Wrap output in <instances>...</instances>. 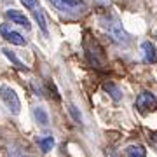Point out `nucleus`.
<instances>
[{
    "mask_svg": "<svg viewBox=\"0 0 157 157\" xmlns=\"http://www.w3.org/2000/svg\"><path fill=\"white\" fill-rule=\"evenodd\" d=\"M84 51H86V56H87L89 63L94 68H103V67H105L107 58H105L103 47L98 44V40L91 39V37H86V40H84Z\"/></svg>",
    "mask_w": 157,
    "mask_h": 157,
    "instance_id": "1",
    "label": "nucleus"
},
{
    "mask_svg": "<svg viewBox=\"0 0 157 157\" xmlns=\"http://www.w3.org/2000/svg\"><path fill=\"white\" fill-rule=\"evenodd\" d=\"M103 26H105V30L108 32V35L112 37L113 42H117V44H124V45L129 42L128 33L124 32L121 21H119L115 16H107V17H105V19H103Z\"/></svg>",
    "mask_w": 157,
    "mask_h": 157,
    "instance_id": "2",
    "label": "nucleus"
},
{
    "mask_svg": "<svg viewBox=\"0 0 157 157\" xmlns=\"http://www.w3.org/2000/svg\"><path fill=\"white\" fill-rule=\"evenodd\" d=\"M49 4L52 7H56L58 11L70 14V16H78V14H84L87 11L84 0H49Z\"/></svg>",
    "mask_w": 157,
    "mask_h": 157,
    "instance_id": "3",
    "label": "nucleus"
},
{
    "mask_svg": "<svg viewBox=\"0 0 157 157\" xmlns=\"http://www.w3.org/2000/svg\"><path fill=\"white\" fill-rule=\"evenodd\" d=\"M0 98L6 103V107L11 110L14 115L21 112V101H19V96L16 94V91L11 89L9 86H0Z\"/></svg>",
    "mask_w": 157,
    "mask_h": 157,
    "instance_id": "4",
    "label": "nucleus"
},
{
    "mask_svg": "<svg viewBox=\"0 0 157 157\" xmlns=\"http://www.w3.org/2000/svg\"><path fill=\"white\" fill-rule=\"evenodd\" d=\"M135 107L138 108V112L141 113H148V112H155L157 110V98L148 91H143L135 101Z\"/></svg>",
    "mask_w": 157,
    "mask_h": 157,
    "instance_id": "5",
    "label": "nucleus"
},
{
    "mask_svg": "<svg viewBox=\"0 0 157 157\" xmlns=\"http://www.w3.org/2000/svg\"><path fill=\"white\" fill-rule=\"evenodd\" d=\"M21 4L33 14L35 21L39 23L40 30H42L44 33H47V21H45V16H44V12H42V9H40L39 0H21Z\"/></svg>",
    "mask_w": 157,
    "mask_h": 157,
    "instance_id": "6",
    "label": "nucleus"
},
{
    "mask_svg": "<svg viewBox=\"0 0 157 157\" xmlns=\"http://www.w3.org/2000/svg\"><path fill=\"white\" fill-rule=\"evenodd\" d=\"M0 33H2V37L7 40V42H11V44L14 45H26V39L23 37L21 33H17L16 30H12L9 25H0Z\"/></svg>",
    "mask_w": 157,
    "mask_h": 157,
    "instance_id": "7",
    "label": "nucleus"
},
{
    "mask_svg": "<svg viewBox=\"0 0 157 157\" xmlns=\"http://www.w3.org/2000/svg\"><path fill=\"white\" fill-rule=\"evenodd\" d=\"M6 16L11 19L12 23H16V25H19V26H23L25 30H32V25H30V19L25 14H23L21 11H16V9H9V11L6 12Z\"/></svg>",
    "mask_w": 157,
    "mask_h": 157,
    "instance_id": "8",
    "label": "nucleus"
},
{
    "mask_svg": "<svg viewBox=\"0 0 157 157\" xmlns=\"http://www.w3.org/2000/svg\"><path fill=\"white\" fill-rule=\"evenodd\" d=\"M141 49H143V59L147 63H157V49L152 42L148 40L141 42Z\"/></svg>",
    "mask_w": 157,
    "mask_h": 157,
    "instance_id": "9",
    "label": "nucleus"
},
{
    "mask_svg": "<svg viewBox=\"0 0 157 157\" xmlns=\"http://www.w3.org/2000/svg\"><path fill=\"white\" fill-rule=\"evenodd\" d=\"M126 157H147V150L143 145H129L124 152Z\"/></svg>",
    "mask_w": 157,
    "mask_h": 157,
    "instance_id": "10",
    "label": "nucleus"
},
{
    "mask_svg": "<svg viewBox=\"0 0 157 157\" xmlns=\"http://www.w3.org/2000/svg\"><path fill=\"white\" fill-rule=\"evenodd\" d=\"M103 89H105L108 94L112 96L113 101H121V100H122V91H121V87H119V86L113 84V82H107V84L103 86Z\"/></svg>",
    "mask_w": 157,
    "mask_h": 157,
    "instance_id": "11",
    "label": "nucleus"
},
{
    "mask_svg": "<svg viewBox=\"0 0 157 157\" xmlns=\"http://www.w3.org/2000/svg\"><path fill=\"white\" fill-rule=\"evenodd\" d=\"M2 52H4V54H6V56L9 58V59L14 63V65H16L17 70H21V72H28V67H26V65H25L23 61H19V59H17V56L14 54V52H12L11 49H2Z\"/></svg>",
    "mask_w": 157,
    "mask_h": 157,
    "instance_id": "12",
    "label": "nucleus"
},
{
    "mask_svg": "<svg viewBox=\"0 0 157 157\" xmlns=\"http://www.w3.org/2000/svg\"><path fill=\"white\" fill-rule=\"evenodd\" d=\"M33 117L40 126H47V124H49V115H47V112H45L42 107L33 108Z\"/></svg>",
    "mask_w": 157,
    "mask_h": 157,
    "instance_id": "13",
    "label": "nucleus"
},
{
    "mask_svg": "<svg viewBox=\"0 0 157 157\" xmlns=\"http://www.w3.org/2000/svg\"><path fill=\"white\" fill-rule=\"evenodd\" d=\"M39 145L44 152H49L51 148H52V145H54V138H52L51 135H47V136H44V138L39 140Z\"/></svg>",
    "mask_w": 157,
    "mask_h": 157,
    "instance_id": "14",
    "label": "nucleus"
},
{
    "mask_svg": "<svg viewBox=\"0 0 157 157\" xmlns=\"http://www.w3.org/2000/svg\"><path fill=\"white\" fill-rule=\"evenodd\" d=\"M68 112L72 113L73 121L77 124H82V115H80V112H78V108L75 107V105H68Z\"/></svg>",
    "mask_w": 157,
    "mask_h": 157,
    "instance_id": "15",
    "label": "nucleus"
},
{
    "mask_svg": "<svg viewBox=\"0 0 157 157\" xmlns=\"http://www.w3.org/2000/svg\"><path fill=\"white\" fill-rule=\"evenodd\" d=\"M148 141H150V145L157 150V131H150L148 133Z\"/></svg>",
    "mask_w": 157,
    "mask_h": 157,
    "instance_id": "16",
    "label": "nucleus"
},
{
    "mask_svg": "<svg viewBox=\"0 0 157 157\" xmlns=\"http://www.w3.org/2000/svg\"><path fill=\"white\" fill-rule=\"evenodd\" d=\"M9 155L11 157H26L21 150H17V148H9Z\"/></svg>",
    "mask_w": 157,
    "mask_h": 157,
    "instance_id": "17",
    "label": "nucleus"
}]
</instances>
